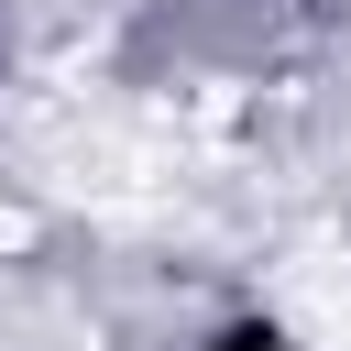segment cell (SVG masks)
<instances>
[{
    "label": "cell",
    "instance_id": "1",
    "mask_svg": "<svg viewBox=\"0 0 351 351\" xmlns=\"http://www.w3.org/2000/svg\"><path fill=\"white\" fill-rule=\"evenodd\" d=\"M285 307L318 318V329H351V252H307V263L285 274Z\"/></svg>",
    "mask_w": 351,
    "mask_h": 351
}]
</instances>
